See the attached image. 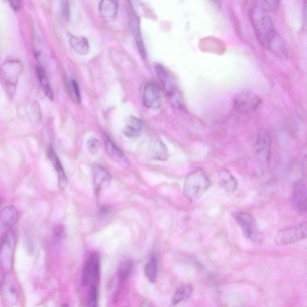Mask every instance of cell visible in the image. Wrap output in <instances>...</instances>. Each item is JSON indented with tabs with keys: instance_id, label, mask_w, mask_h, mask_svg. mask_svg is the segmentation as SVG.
Segmentation results:
<instances>
[{
	"instance_id": "obj_1",
	"label": "cell",
	"mask_w": 307,
	"mask_h": 307,
	"mask_svg": "<svg viewBox=\"0 0 307 307\" xmlns=\"http://www.w3.org/2000/svg\"><path fill=\"white\" fill-rule=\"evenodd\" d=\"M248 15L261 44L280 59H288V51L285 42L276 31L273 20L263 4L259 1H251Z\"/></svg>"
},
{
	"instance_id": "obj_2",
	"label": "cell",
	"mask_w": 307,
	"mask_h": 307,
	"mask_svg": "<svg viewBox=\"0 0 307 307\" xmlns=\"http://www.w3.org/2000/svg\"><path fill=\"white\" fill-rule=\"evenodd\" d=\"M211 183L202 169L193 171L186 178L184 186V195L191 202L200 200L210 188Z\"/></svg>"
},
{
	"instance_id": "obj_3",
	"label": "cell",
	"mask_w": 307,
	"mask_h": 307,
	"mask_svg": "<svg viewBox=\"0 0 307 307\" xmlns=\"http://www.w3.org/2000/svg\"><path fill=\"white\" fill-rule=\"evenodd\" d=\"M232 217L246 238L254 243L259 244L262 241V233L259 230L255 217L251 214L239 211L233 213Z\"/></svg>"
},
{
	"instance_id": "obj_4",
	"label": "cell",
	"mask_w": 307,
	"mask_h": 307,
	"mask_svg": "<svg viewBox=\"0 0 307 307\" xmlns=\"http://www.w3.org/2000/svg\"><path fill=\"white\" fill-rule=\"evenodd\" d=\"M23 69V65L16 60L4 62L0 67V77L10 92H14Z\"/></svg>"
},
{
	"instance_id": "obj_5",
	"label": "cell",
	"mask_w": 307,
	"mask_h": 307,
	"mask_svg": "<svg viewBox=\"0 0 307 307\" xmlns=\"http://www.w3.org/2000/svg\"><path fill=\"white\" fill-rule=\"evenodd\" d=\"M15 243L13 231H7L0 244V265L6 273L11 271L13 265Z\"/></svg>"
},
{
	"instance_id": "obj_6",
	"label": "cell",
	"mask_w": 307,
	"mask_h": 307,
	"mask_svg": "<svg viewBox=\"0 0 307 307\" xmlns=\"http://www.w3.org/2000/svg\"><path fill=\"white\" fill-rule=\"evenodd\" d=\"M257 160L261 170L267 169L271 157V138L266 130L259 132L256 142Z\"/></svg>"
},
{
	"instance_id": "obj_7",
	"label": "cell",
	"mask_w": 307,
	"mask_h": 307,
	"mask_svg": "<svg viewBox=\"0 0 307 307\" xmlns=\"http://www.w3.org/2000/svg\"><path fill=\"white\" fill-rule=\"evenodd\" d=\"M307 223H304L279 230L275 237L276 245L287 246L304 240L307 237Z\"/></svg>"
},
{
	"instance_id": "obj_8",
	"label": "cell",
	"mask_w": 307,
	"mask_h": 307,
	"mask_svg": "<svg viewBox=\"0 0 307 307\" xmlns=\"http://www.w3.org/2000/svg\"><path fill=\"white\" fill-rule=\"evenodd\" d=\"M261 100L255 93L242 92L236 95L233 101L234 109L241 114H248L258 109Z\"/></svg>"
},
{
	"instance_id": "obj_9",
	"label": "cell",
	"mask_w": 307,
	"mask_h": 307,
	"mask_svg": "<svg viewBox=\"0 0 307 307\" xmlns=\"http://www.w3.org/2000/svg\"><path fill=\"white\" fill-rule=\"evenodd\" d=\"M100 258L97 254L90 257L82 273V283L84 286H97L100 278Z\"/></svg>"
},
{
	"instance_id": "obj_10",
	"label": "cell",
	"mask_w": 307,
	"mask_h": 307,
	"mask_svg": "<svg viewBox=\"0 0 307 307\" xmlns=\"http://www.w3.org/2000/svg\"><path fill=\"white\" fill-rule=\"evenodd\" d=\"M162 92L160 88L155 83H148L143 92V104L150 109L157 110L162 104Z\"/></svg>"
},
{
	"instance_id": "obj_11",
	"label": "cell",
	"mask_w": 307,
	"mask_h": 307,
	"mask_svg": "<svg viewBox=\"0 0 307 307\" xmlns=\"http://www.w3.org/2000/svg\"><path fill=\"white\" fill-rule=\"evenodd\" d=\"M307 195L306 181H298L294 185L291 200L297 212L302 215L307 211Z\"/></svg>"
},
{
	"instance_id": "obj_12",
	"label": "cell",
	"mask_w": 307,
	"mask_h": 307,
	"mask_svg": "<svg viewBox=\"0 0 307 307\" xmlns=\"http://www.w3.org/2000/svg\"><path fill=\"white\" fill-rule=\"evenodd\" d=\"M93 185L95 193L99 195L103 190L109 187L111 182V176L104 168L100 165L95 166L92 169Z\"/></svg>"
},
{
	"instance_id": "obj_13",
	"label": "cell",
	"mask_w": 307,
	"mask_h": 307,
	"mask_svg": "<svg viewBox=\"0 0 307 307\" xmlns=\"http://www.w3.org/2000/svg\"><path fill=\"white\" fill-rule=\"evenodd\" d=\"M47 155H48L49 160L57 173L59 188L60 189L64 190L68 184L67 176L65 175L61 161H60L59 156L52 146H49L48 150H47Z\"/></svg>"
},
{
	"instance_id": "obj_14",
	"label": "cell",
	"mask_w": 307,
	"mask_h": 307,
	"mask_svg": "<svg viewBox=\"0 0 307 307\" xmlns=\"http://www.w3.org/2000/svg\"><path fill=\"white\" fill-rule=\"evenodd\" d=\"M105 143L106 150H107L108 155L112 158V160L123 167H127L129 166V161H128L126 156L107 135H106L105 137Z\"/></svg>"
},
{
	"instance_id": "obj_15",
	"label": "cell",
	"mask_w": 307,
	"mask_h": 307,
	"mask_svg": "<svg viewBox=\"0 0 307 307\" xmlns=\"http://www.w3.org/2000/svg\"><path fill=\"white\" fill-rule=\"evenodd\" d=\"M19 215L16 208L13 205H7L2 209L0 214V221L5 230H11L18 221Z\"/></svg>"
},
{
	"instance_id": "obj_16",
	"label": "cell",
	"mask_w": 307,
	"mask_h": 307,
	"mask_svg": "<svg viewBox=\"0 0 307 307\" xmlns=\"http://www.w3.org/2000/svg\"><path fill=\"white\" fill-rule=\"evenodd\" d=\"M155 71L168 95L178 90L176 87L174 78L165 67L157 64L155 67Z\"/></svg>"
},
{
	"instance_id": "obj_17",
	"label": "cell",
	"mask_w": 307,
	"mask_h": 307,
	"mask_svg": "<svg viewBox=\"0 0 307 307\" xmlns=\"http://www.w3.org/2000/svg\"><path fill=\"white\" fill-rule=\"evenodd\" d=\"M1 292L4 301L10 306L14 305L17 300V293L11 276H6L1 286Z\"/></svg>"
},
{
	"instance_id": "obj_18",
	"label": "cell",
	"mask_w": 307,
	"mask_h": 307,
	"mask_svg": "<svg viewBox=\"0 0 307 307\" xmlns=\"http://www.w3.org/2000/svg\"><path fill=\"white\" fill-rule=\"evenodd\" d=\"M219 185L226 192H233L238 187L236 178L227 169L221 170L218 175Z\"/></svg>"
},
{
	"instance_id": "obj_19",
	"label": "cell",
	"mask_w": 307,
	"mask_h": 307,
	"mask_svg": "<svg viewBox=\"0 0 307 307\" xmlns=\"http://www.w3.org/2000/svg\"><path fill=\"white\" fill-rule=\"evenodd\" d=\"M143 127L142 121L137 117H130L123 130V133L127 138H137L142 134Z\"/></svg>"
},
{
	"instance_id": "obj_20",
	"label": "cell",
	"mask_w": 307,
	"mask_h": 307,
	"mask_svg": "<svg viewBox=\"0 0 307 307\" xmlns=\"http://www.w3.org/2000/svg\"><path fill=\"white\" fill-rule=\"evenodd\" d=\"M150 157L153 159L165 161L169 157L167 146L162 141L158 140L152 143L149 149Z\"/></svg>"
},
{
	"instance_id": "obj_21",
	"label": "cell",
	"mask_w": 307,
	"mask_h": 307,
	"mask_svg": "<svg viewBox=\"0 0 307 307\" xmlns=\"http://www.w3.org/2000/svg\"><path fill=\"white\" fill-rule=\"evenodd\" d=\"M118 2L113 0H104L100 2L99 11L103 18H114L118 12Z\"/></svg>"
},
{
	"instance_id": "obj_22",
	"label": "cell",
	"mask_w": 307,
	"mask_h": 307,
	"mask_svg": "<svg viewBox=\"0 0 307 307\" xmlns=\"http://www.w3.org/2000/svg\"><path fill=\"white\" fill-rule=\"evenodd\" d=\"M70 44L77 54L84 55L90 51L89 42L84 37H75L71 36L69 39Z\"/></svg>"
},
{
	"instance_id": "obj_23",
	"label": "cell",
	"mask_w": 307,
	"mask_h": 307,
	"mask_svg": "<svg viewBox=\"0 0 307 307\" xmlns=\"http://www.w3.org/2000/svg\"><path fill=\"white\" fill-rule=\"evenodd\" d=\"M37 74L38 76L39 82L40 85H41L42 89L47 97L50 100H54V95L53 92L51 85L48 79H47L46 72H45L44 69H43L42 66L37 67Z\"/></svg>"
},
{
	"instance_id": "obj_24",
	"label": "cell",
	"mask_w": 307,
	"mask_h": 307,
	"mask_svg": "<svg viewBox=\"0 0 307 307\" xmlns=\"http://www.w3.org/2000/svg\"><path fill=\"white\" fill-rule=\"evenodd\" d=\"M158 273V261L155 256H153L145 266L146 277L150 283H154L157 279Z\"/></svg>"
},
{
	"instance_id": "obj_25",
	"label": "cell",
	"mask_w": 307,
	"mask_h": 307,
	"mask_svg": "<svg viewBox=\"0 0 307 307\" xmlns=\"http://www.w3.org/2000/svg\"><path fill=\"white\" fill-rule=\"evenodd\" d=\"M168 97L171 105L176 109L181 110L184 107V102L182 95H181L179 90H178L175 92L171 93L170 94L168 95Z\"/></svg>"
},
{
	"instance_id": "obj_26",
	"label": "cell",
	"mask_w": 307,
	"mask_h": 307,
	"mask_svg": "<svg viewBox=\"0 0 307 307\" xmlns=\"http://www.w3.org/2000/svg\"><path fill=\"white\" fill-rule=\"evenodd\" d=\"M69 89L72 100H74V102L77 103V104H79L80 102V100H81V97H80L79 85H78L76 80H70L69 83Z\"/></svg>"
},
{
	"instance_id": "obj_27",
	"label": "cell",
	"mask_w": 307,
	"mask_h": 307,
	"mask_svg": "<svg viewBox=\"0 0 307 307\" xmlns=\"http://www.w3.org/2000/svg\"><path fill=\"white\" fill-rule=\"evenodd\" d=\"M133 268V263L131 261H126L123 262L118 269V276L121 280H124L130 276Z\"/></svg>"
},
{
	"instance_id": "obj_28",
	"label": "cell",
	"mask_w": 307,
	"mask_h": 307,
	"mask_svg": "<svg viewBox=\"0 0 307 307\" xmlns=\"http://www.w3.org/2000/svg\"><path fill=\"white\" fill-rule=\"evenodd\" d=\"M87 307H98L97 286H90L87 302Z\"/></svg>"
},
{
	"instance_id": "obj_29",
	"label": "cell",
	"mask_w": 307,
	"mask_h": 307,
	"mask_svg": "<svg viewBox=\"0 0 307 307\" xmlns=\"http://www.w3.org/2000/svg\"><path fill=\"white\" fill-rule=\"evenodd\" d=\"M102 147V143L100 141L95 138H90L87 142V148L89 152L95 154L99 152L100 148Z\"/></svg>"
},
{
	"instance_id": "obj_30",
	"label": "cell",
	"mask_w": 307,
	"mask_h": 307,
	"mask_svg": "<svg viewBox=\"0 0 307 307\" xmlns=\"http://www.w3.org/2000/svg\"><path fill=\"white\" fill-rule=\"evenodd\" d=\"M186 291L185 289L184 288H180L175 292L174 294L172 297V302H171V305L172 307H175L178 305V304L181 303L183 301V299L184 298L185 296Z\"/></svg>"
},
{
	"instance_id": "obj_31",
	"label": "cell",
	"mask_w": 307,
	"mask_h": 307,
	"mask_svg": "<svg viewBox=\"0 0 307 307\" xmlns=\"http://www.w3.org/2000/svg\"><path fill=\"white\" fill-rule=\"evenodd\" d=\"M135 40L136 43H137L138 50H139L140 54L143 58H145L146 56V52L144 45H143V42L142 36H141L140 30L139 29V28H138V27L137 29H136L135 31Z\"/></svg>"
},
{
	"instance_id": "obj_32",
	"label": "cell",
	"mask_w": 307,
	"mask_h": 307,
	"mask_svg": "<svg viewBox=\"0 0 307 307\" xmlns=\"http://www.w3.org/2000/svg\"><path fill=\"white\" fill-rule=\"evenodd\" d=\"M64 233V228L62 225H57L56 227L54 228V238L55 240H60L61 238L62 235Z\"/></svg>"
},
{
	"instance_id": "obj_33",
	"label": "cell",
	"mask_w": 307,
	"mask_h": 307,
	"mask_svg": "<svg viewBox=\"0 0 307 307\" xmlns=\"http://www.w3.org/2000/svg\"><path fill=\"white\" fill-rule=\"evenodd\" d=\"M62 11L65 17L69 16V4L67 1H62Z\"/></svg>"
},
{
	"instance_id": "obj_34",
	"label": "cell",
	"mask_w": 307,
	"mask_h": 307,
	"mask_svg": "<svg viewBox=\"0 0 307 307\" xmlns=\"http://www.w3.org/2000/svg\"><path fill=\"white\" fill-rule=\"evenodd\" d=\"M9 4H11V6L12 7V8L14 10V11L18 12L19 11L20 6H21V1H10Z\"/></svg>"
},
{
	"instance_id": "obj_35",
	"label": "cell",
	"mask_w": 307,
	"mask_h": 307,
	"mask_svg": "<svg viewBox=\"0 0 307 307\" xmlns=\"http://www.w3.org/2000/svg\"><path fill=\"white\" fill-rule=\"evenodd\" d=\"M264 2H265V3L267 5V6L269 7V9H276V7H278L279 3V2L278 1H265Z\"/></svg>"
},
{
	"instance_id": "obj_36",
	"label": "cell",
	"mask_w": 307,
	"mask_h": 307,
	"mask_svg": "<svg viewBox=\"0 0 307 307\" xmlns=\"http://www.w3.org/2000/svg\"><path fill=\"white\" fill-rule=\"evenodd\" d=\"M60 307H69V306H68L67 304H62V305L60 306Z\"/></svg>"
}]
</instances>
